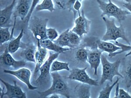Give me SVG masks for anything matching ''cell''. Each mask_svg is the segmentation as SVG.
<instances>
[{"label": "cell", "instance_id": "4316f807", "mask_svg": "<svg viewBox=\"0 0 131 98\" xmlns=\"http://www.w3.org/2000/svg\"><path fill=\"white\" fill-rule=\"evenodd\" d=\"M88 50L84 47L79 48L76 53V58L81 62L85 63L88 62Z\"/></svg>", "mask_w": 131, "mask_h": 98}, {"label": "cell", "instance_id": "d590c367", "mask_svg": "<svg viewBox=\"0 0 131 98\" xmlns=\"http://www.w3.org/2000/svg\"><path fill=\"white\" fill-rule=\"evenodd\" d=\"M123 6L125 8L129 10L130 12L131 13V4L129 3H124Z\"/></svg>", "mask_w": 131, "mask_h": 98}, {"label": "cell", "instance_id": "4fadbf2b", "mask_svg": "<svg viewBox=\"0 0 131 98\" xmlns=\"http://www.w3.org/2000/svg\"><path fill=\"white\" fill-rule=\"evenodd\" d=\"M17 0H13L12 3L5 8L0 10V26L2 28H10L12 26L11 17L13 13V9L16 4Z\"/></svg>", "mask_w": 131, "mask_h": 98}, {"label": "cell", "instance_id": "484cf974", "mask_svg": "<svg viewBox=\"0 0 131 98\" xmlns=\"http://www.w3.org/2000/svg\"><path fill=\"white\" fill-rule=\"evenodd\" d=\"M10 28H0V44L2 45L11 40V33L9 31Z\"/></svg>", "mask_w": 131, "mask_h": 98}, {"label": "cell", "instance_id": "ba28073f", "mask_svg": "<svg viewBox=\"0 0 131 98\" xmlns=\"http://www.w3.org/2000/svg\"><path fill=\"white\" fill-rule=\"evenodd\" d=\"M2 50L4 51V52L0 56L1 65L13 67L15 69H17L24 67L26 65L25 60L16 61L12 57L8 51L7 42L1 45V50Z\"/></svg>", "mask_w": 131, "mask_h": 98}, {"label": "cell", "instance_id": "cb8c5ba5", "mask_svg": "<svg viewBox=\"0 0 131 98\" xmlns=\"http://www.w3.org/2000/svg\"><path fill=\"white\" fill-rule=\"evenodd\" d=\"M45 10H49L51 12L55 10L52 0H44L41 4L37 5L35 8L36 12Z\"/></svg>", "mask_w": 131, "mask_h": 98}, {"label": "cell", "instance_id": "9c48e42d", "mask_svg": "<svg viewBox=\"0 0 131 98\" xmlns=\"http://www.w3.org/2000/svg\"><path fill=\"white\" fill-rule=\"evenodd\" d=\"M87 67L83 68H75L70 71L68 78L72 80L77 81L81 83L93 86H98V81L91 78L86 72Z\"/></svg>", "mask_w": 131, "mask_h": 98}, {"label": "cell", "instance_id": "d6a6232c", "mask_svg": "<svg viewBox=\"0 0 131 98\" xmlns=\"http://www.w3.org/2000/svg\"><path fill=\"white\" fill-rule=\"evenodd\" d=\"M68 0H54L56 5L59 9H65L66 5Z\"/></svg>", "mask_w": 131, "mask_h": 98}, {"label": "cell", "instance_id": "ab89813d", "mask_svg": "<svg viewBox=\"0 0 131 98\" xmlns=\"http://www.w3.org/2000/svg\"><path fill=\"white\" fill-rule=\"evenodd\" d=\"M122 1H124L126 2L127 3H129L131 4V0H122Z\"/></svg>", "mask_w": 131, "mask_h": 98}, {"label": "cell", "instance_id": "6da1fadb", "mask_svg": "<svg viewBox=\"0 0 131 98\" xmlns=\"http://www.w3.org/2000/svg\"><path fill=\"white\" fill-rule=\"evenodd\" d=\"M52 78V85L49 89L42 92H38L39 97L46 98L53 94H57L70 98V92L67 82L63 76L57 71L51 73Z\"/></svg>", "mask_w": 131, "mask_h": 98}, {"label": "cell", "instance_id": "ffe728a7", "mask_svg": "<svg viewBox=\"0 0 131 98\" xmlns=\"http://www.w3.org/2000/svg\"><path fill=\"white\" fill-rule=\"evenodd\" d=\"M24 29L21 30L19 34L16 39H12L9 42H7V46L8 51L10 54L15 53L19 48H21V40L23 36Z\"/></svg>", "mask_w": 131, "mask_h": 98}, {"label": "cell", "instance_id": "9a60e30c", "mask_svg": "<svg viewBox=\"0 0 131 98\" xmlns=\"http://www.w3.org/2000/svg\"><path fill=\"white\" fill-rule=\"evenodd\" d=\"M37 48L35 55L36 59V67L34 72V78L36 77L38 73L46 60L48 59V52L47 49L41 47L39 41H37Z\"/></svg>", "mask_w": 131, "mask_h": 98}, {"label": "cell", "instance_id": "277c9868", "mask_svg": "<svg viewBox=\"0 0 131 98\" xmlns=\"http://www.w3.org/2000/svg\"><path fill=\"white\" fill-rule=\"evenodd\" d=\"M97 1L99 7L102 11V13L101 15V17L106 15L109 19L111 17H113L118 21L120 24H122V21L125 20L126 18L127 15L131 14L128 11L118 8L112 2L111 0H108V3L101 0H97Z\"/></svg>", "mask_w": 131, "mask_h": 98}, {"label": "cell", "instance_id": "83f0119b", "mask_svg": "<svg viewBox=\"0 0 131 98\" xmlns=\"http://www.w3.org/2000/svg\"><path fill=\"white\" fill-rule=\"evenodd\" d=\"M69 41L72 48L78 47L81 44V37L78 34L71 31H69Z\"/></svg>", "mask_w": 131, "mask_h": 98}, {"label": "cell", "instance_id": "7a4b0ae2", "mask_svg": "<svg viewBox=\"0 0 131 98\" xmlns=\"http://www.w3.org/2000/svg\"><path fill=\"white\" fill-rule=\"evenodd\" d=\"M101 63L102 65V73L101 79L99 82V85H103L107 81L112 82L113 78L115 76L123 78V76L119 71L121 60H117L114 63H110L108 61L105 55L101 56Z\"/></svg>", "mask_w": 131, "mask_h": 98}, {"label": "cell", "instance_id": "836d02e7", "mask_svg": "<svg viewBox=\"0 0 131 98\" xmlns=\"http://www.w3.org/2000/svg\"><path fill=\"white\" fill-rule=\"evenodd\" d=\"M131 98V95H130L128 92H125L124 89H119L118 98Z\"/></svg>", "mask_w": 131, "mask_h": 98}, {"label": "cell", "instance_id": "7402d4cb", "mask_svg": "<svg viewBox=\"0 0 131 98\" xmlns=\"http://www.w3.org/2000/svg\"><path fill=\"white\" fill-rule=\"evenodd\" d=\"M123 74L124 82L127 88L129 89L131 86V57L127 63Z\"/></svg>", "mask_w": 131, "mask_h": 98}, {"label": "cell", "instance_id": "f35d334b", "mask_svg": "<svg viewBox=\"0 0 131 98\" xmlns=\"http://www.w3.org/2000/svg\"><path fill=\"white\" fill-rule=\"evenodd\" d=\"M130 55H131V50H130V52H128V53L126 55H125V57H126L128 56H129Z\"/></svg>", "mask_w": 131, "mask_h": 98}, {"label": "cell", "instance_id": "603a6c76", "mask_svg": "<svg viewBox=\"0 0 131 98\" xmlns=\"http://www.w3.org/2000/svg\"><path fill=\"white\" fill-rule=\"evenodd\" d=\"M69 63H63L58 61H54L51 66V73L54 71H58L61 70H66L70 71L69 67Z\"/></svg>", "mask_w": 131, "mask_h": 98}, {"label": "cell", "instance_id": "3957f363", "mask_svg": "<svg viewBox=\"0 0 131 98\" xmlns=\"http://www.w3.org/2000/svg\"><path fill=\"white\" fill-rule=\"evenodd\" d=\"M102 19L106 24L107 30L105 34L103 36L102 40H113L115 42L117 39L121 38L126 41L128 45H130L129 41L126 36L125 29L122 24H120L119 27H117L115 24V19L109 20L104 17H102Z\"/></svg>", "mask_w": 131, "mask_h": 98}, {"label": "cell", "instance_id": "4dcf8cb0", "mask_svg": "<svg viewBox=\"0 0 131 98\" xmlns=\"http://www.w3.org/2000/svg\"><path fill=\"white\" fill-rule=\"evenodd\" d=\"M39 0H33L31 8H30V10H29V12L28 13V15H27V16L24 20V22L25 23L28 24L29 20L31 18L32 13L34 10V9H35L36 6L37 5V4L39 2Z\"/></svg>", "mask_w": 131, "mask_h": 98}, {"label": "cell", "instance_id": "8d00e7d4", "mask_svg": "<svg viewBox=\"0 0 131 98\" xmlns=\"http://www.w3.org/2000/svg\"><path fill=\"white\" fill-rule=\"evenodd\" d=\"M117 86H116V91H115V96L114 98H118V94H119V84L118 83H117Z\"/></svg>", "mask_w": 131, "mask_h": 98}, {"label": "cell", "instance_id": "e0dca14e", "mask_svg": "<svg viewBox=\"0 0 131 98\" xmlns=\"http://www.w3.org/2000/svg\"><path fill=\"white\" fill-rule=\"evenodd\" d=\"M91 85L82 83L75 87L74 93L77 98H91Z\"/></svg>", "mask_w": 131, "mask_h": 98}, {"label": "cell", "instance_id": "e575fe53", "mask_svg": "<svg viewBox=\"0 0 131 98\" xmlns=\"http://www.w3.org/2000/svg\"><path fill=\"white\" fill-rule=\"evenodd\" d=\"M81 2L79 1H77L73 5V9L76 11V12L78 11V14H81L80 11V9L81 8Z\"/></svg>", "mask_w": 131, "mask_h": 98}, {"label": "cell", "instance_id": "ac0fdd59", "mask_svg": "<svg viewBox=\"0 0 131 98\" xmlns=\"http://www.w3.org/2000/svg\"><path fill=\"white\" fill-rule=\"evenodd\" d=\"M39 41L40 45L42 47L50 50L53 51L54 52L59 53L60 54L64 53V52L70 50V48H69L61 47L60 46L57 45L53 41L50 40L48 39Z\"/></svg>", "mask_w": 131, "mask_h": 98}, {"label": "cell", "instance_id": "5bb4252c", "mask_svg": "<svg viewBox=\"0 0 131 98\" xmlns=\"http://www.w3.org/2000/svg\"><path fill=\"white\" fill-rule=\"evenodd\" d=\"M102 51L98 49L97 45L92 47V49L88 50V62L91 68L94 69V75L97 76V71L101 62V56Z\"/></svg>", "mask_w": 131, "mask_h": 98}, {"label": "cell", "instance_id": "1f68e13d", "mask_svg": "<svg viewBox=\"0 0 131 98\" xmlns=\"http://www.w3.org/2000/svg\"><path fill=\"white\" fill-rule=\"evenodd\" d=\"M77 1H81L82 0H69L68 2H67V4L66 5V9L67 8L69 9V11H72L74 13V18L76 17V13L77 12L73 9V5L74 4L75 2Z\"/></svg>", "mask_w": 131, "mask_h": 98}, {"label": "cell", "instance_id": "2e32d148", "mask_svg": "<svg viewBox=\"0 0 131 98\" xmlns=\"http://www.w3.org/2000/svg\"><path fill=\"white\" fill-rule=\"evenodd\" d=\"M24 48L20 53V56L25 61L36 63L35 55L37 50L36 46L33 44L25 45Z\"/></svg>", "mask_w": 131, "mask_h": 98}, {"label": "cell", "instance_id": "8fae6325", "mask_svg": "<svg viewBox=\"0 0 131 98\" xmlns=\"http://www.w3.org/2000/svg\"><path fill=\"white\" fill-rule=\"evenodd\" d=\"M4 72L5 73L15 76V77L27 85L28 89L30 90H34L38 89L37 87L33 86L30 83L31 72L28 68H23L16 71L4 70Z\"/></svg>", "mask_w": 131, "mask_h": 98}, {"label": "cell", "instance_id": "74e56055", "mask_svg": "<svg viewBox=\"0 0 131 98\" xmlns=\"http://www.w3.org/2000/svg\"><path fill=\"white\" fill-rule=\"evenodd\" d=\"M49 98H60V97L59 96L58 94H52L49 97Z\"/></svg>", "mask_w": 131, "mask_h": 98}, {"label": "cell", "instance_id": "f546056e", "mask_svg": "<svg viewBox=\"0 0 131 98\" xmlns=\"http://www.w3.org/2000/svg\"><path fill=\"white\" fill-rule=\"evenodd\" d=\"M46 35L48 39L52 41L55 40L58 37V34L55 28H47Z\"/></svg>", "mask_w": 131, "mask_h": 98}, {"label": "cell", "instance_id": "f1b7e54d", "mask_svg": "<svg viewBox=\"0 0 131 98\" xmlns=\"http://www.w3.org/2000/svg\"><path fill=\"white\" fill-rule=\"evenodd\" d=\"M115 44L118 45L119 47H120L121 48L122 50L120 52H114L113 53H109L108 56L110 57V58H112L113 57L115 56L116 55H118L119 54L122 53V52H126V51H128L131 50V46L130 45H124L123 44H122L121 43H119L117 41L115 42Z\"/></svg>", "mask_w": 131, "mask_h": 98}, {"label": "cell", "instance_id": "d4e9b609", "mask_svg": "<svg viewBox=\"0 0 131 98\" xmlns=\"http://www.w3.org/2000/svg\"><path fill=\"white\" fill-rule=\"evenodd\" d=\"M119 79H120L118 77L116 81L114 82L112 85H110L109 83H107L106 86L100 91L98 98H110L111 92L112 89L114 88V87L118 83V82L119 80Z\"/></svg>", "mask_w": 131, "mask_h": 98}, {"label": "cell", "instance_id": "44dd1931", "mask_svg": "<svg viewBox=\"0 0 131 98\" xmlns=\"http://www.w3.org/2000/svg\"><path fill=\"white\" fill-rule=\"evenodd\" d=\"M70 31L69 29H67L61 34L58 39L53 41V42L57 45L61 47L64 48L65 46H68L70 48H72L69 41V33Z\"/></svg>", "mask_w": 131, "mask_h": 98}, {"label": "cell", "instance_id": "30bf717a", "mask_svg": "<svg viewBox=\"0 0 131 98\" xmlns=\"http://www.w3.org/2000/svg\"><path fill=\"white\" fill-rule=\"evenodd\" d=\"M0 80L5 85L6 89V92L5 93L3 90H2V92H1V98H3L5 95H7L9 98H27L26 93L23 91L20 86L17 85L16 81H13L14 85H12L2 79H0Z\"/></svg>", "mask_w": 131, "mask_h": 98}, {"label": "cell", "instance_id": "d6986e66", "mask_svg": "<svg viewBox=\"0 0 131 98\" xmlns=\"http://www.w3.org/2000/svg\"><path fill=\"white\" fill-rule=\"evenodd\" d=\"M96 45L98 49L109 53L115 52L116 51L121 49L120 47L116 46V45L112 43L107 42L98 39H97L96 40Z\"/></svg>", "mask_w": 131, "mask_h": 98}, {"label": "cell", "instance_id": "8992f818", "mask_svg": "<svg viewBox=\"0 0 131 98\" xmlns=\"http://www.w3.org/2000/svg\"><path fill=\"white\" fill-rule=\"evenodd\" d=\"M59 54L60 53L57 52L50 54L48 59L41 67L39 70L40 74L35 82L38 85L45 86L49 83L52 77L50 71L51 65L52 62L58 58Z\"/></svg>", "mask_w": 131, "mask_h": 98}, {"label": "cell", "instance_id": "52a82bcc", "mask_svg": "<svg viewBox=\"0 0 131 98\" xmlns=\"http://www.w3.org/2000/svg\"><path fill=\"white\" fill-rule=\"evenodd\" d=\"M32 2L33 0H18L17 5L14 11V22L11 32V40L13 39V38L14 31L15 28L17 18L19 17L21 21L25 20L29 12Z\"/></svg>", "mask_w": 131, "mask_h": 98}, {"label": "cell", "instance_id": "7c38bea8", "mask_svg": "<svg viewBox=\"0 0 131 98\" xmlns=\"http://www.w3.org/2000/svg\"><path fill=\"white\" fill-rule=\"evenodd\" d=\"M75 26L71 31L81 37L89 32L91 21L85 17L83 10H82L81 14H79V17L75 20Z\"/></svg>", "mask_w": 131, "mask_h": 98}, {"label": "cell", "instance_id": "5b68a950", "mask_svg": "<svg viewBox=\"0 0 131 98\" xmlns=\"http://www.w3.org/2000/svg\"><path fill=\"white\" fill-rule=\"evenodd\" d=\"M49 19L32 17L28 23V28L32 33L37 41L48 39L46 35V26Z\"/></svg>", "mask_w": 131, "mask_h": 98}]
</instances>
